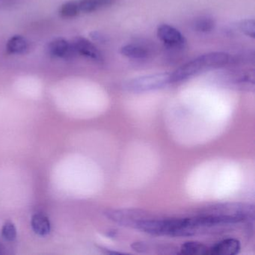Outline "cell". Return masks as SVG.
I'll return each mask as SVG.
<instances>
[{
  "label": "cell",
  "instance_id": "1",
  "mask_svg": "<svg viewBox=\"0 0 255 255\" xmlns=\"http://www.w3.org/2000/svg\"><path fill=\"white\" fill-rule=\"evenodd\" d=\"M230 59L229 54L223 52H213L201 55L170 74L171 83L186 81L205 71L223 68L229 63Z\"/></svg>",
  "mask_w": 255,
  "mask_h": 255
},
{
  "label": "cell",
  "instance_id": "2",
  "mask_svg": "<svg viewBox=\"0 0 255 255\" xmlns=\"http://www.w3.org/2000/svg\"><path fill=\"white\" fill-rule=\"evenodd\" d=\"M136 229L150 234L172 237H187L195 234L189 219H144L137 225Z\"/></svg>",
  "mask_w": 255,
  "mask_h": 255
},
{
  "label": "cell",
  "instance_id": "3",
  "mask_svg": "<svg viewBox=\"0 0 255 255\" xmlns=\"http://www.w3.org/2000/svg\"><path fill=\"white\" fill-rule=\"evenodd\" d=\"M201 215L218 216L225 219L228 224H234L253 219L255 217V207L251 204L228 203L207 208Z\"/></svg>",
  "mask_w": 255,
  "mask_h": 255
},
{
  "label": "cell",
  "instance_id": "4",
  "mask_svg": "<svg viewBox=\"0 0 255 255\" xmlns=\"http://www.w3.org/2000/svg\"><path fill=\"white\" fill-rule=\"evenodd\" d=\"M171 83L169 73H157L132 79L127 82L125 89L132 93H145L163 89Z\"/></svg>",
  "mask_w": 255,
  "mask_h": 255
},
{
  "label": "cell",
  "instance_id": "5",
  "mask_svg": "<svg viewBox=\"0 0 255 255\" xmlns=\"http://www.w3.org/2000/svg\"><path fill=\"white\" fill-rule=\"evenodd\" d=\"M222 80L227 86L241 90H249L255 86V71L234 69L222 72Z\"/></svg>",
  "mask_w": 255,
  "mask_h": 255
},
{
  "label": "cell",
  "instance_id": "6",
  "mask_svg": "<svg viewBox=\"0 0 255 255\" xmlns=\"http://www.w3.org/2000/svg\"><path fill=\"white\" fill-rule=\"evenodd\" d=\"M104 214L110 220L116 223L123 226L135 228H136L137 225L141 221L148 219L147 215L141 210H129V209L107 210Z\"/></svg>",
  "mask_w": 255,
  "mask_h": 255
},
{
  "label": "cell",
  "instance_id": "7",
  "mask_svg": "<svg viewBox=\"0 0 255 255\" xmlns=\"http://www.w3.org/2000/svg\"><path fill=\"white\" fill-rule=\"evenodd\" d=\"M71 44L76 54L84 56L98 63L104 61V56L99 49L89 40L83 37H76L71 41Z\"/></svg>",
  "mask_w": 255,
  "mask_h": 255
},
{
  "label": "cell",
  "instance_id": "8",
  "mask_svg": "<svg viewBox=\"0 0 255 255\" xmlns=\"http://www.w3.org/2000/svg\"><path fill=\"white\" fill-rule=\"evenodd\" d=\"M157 36L168 47L180 48L186 44V39L181 32L168 24H162L158 27Z\"/></svg>",
  "mask_w": 255,
  "mask_h": 255
},
{
  "label": "cell",
  "instance_id": "9",
  "mask_svg": "<svg viewBox=\"0 0 255 255\" xmlns=\"http://www.w3.org/2000/svg\"><path fill=\"white\" fill-rule=\"evenodd\" d=\"M47 50L50 56L53 57L71 59L77 55L71 42L62 38H55L50 41Z\"/></svg>",
  "mask_w": 255,
  "mask_h": 255
},
{
  "label": "cell",
  "instance_id": "10",
  "mask_svg": "<svg viewBox=\"0 0 255 255\" xmlns=\"http://www.w3.org/2000/svg\"><path fill=\"white\" fill-rule=\"evenodd\" d=\"M240 250V243L235 239H227L213 246L210 253L213 255H235Z\"/></svg>",
  "mask_w": 255,
  "mask_h": 255
},
{
  "label": "cell",
  "instance_id": "11",
  "mask_svg": "<svg viewBox=\"0 0 255 255\" xmlns=\"http://www.w3.org/2000/svg\"><path fill=\"white\" fill-rule=\"evenodd\" d=\"M121 53L129 59L141 60L150 56V51L147 47L138 44H129L124 46L121 49Z\"/></svg>",
  "mask_w": 255,
  "mask_h": 255
},
{
  "label": "cell",
  "instance_id": "12",
  "mask_svg": "<svg viewBox=\"0 0 255 255\" xmlns=\"http://www.w3.org/2000/svg\"><path fill=\"white\" fill-rule=\"evenodd\" d=\"M116 0H79L80 13H92L114 5Z\"/></svg>",
  "mask_w": 255,
  "mask_h": 255
},
{
  "label": "cell",
  "instance_id": "13",
  "mask_svg": "<svg viewBox=\"0 0 255 255\" xmlns=\"http://www.w3.org/2000/svg\"><path fill=\"white\" fill-rule=\"evenodd\" d=\"M6 49L11 54H23L29 50V42L21 35H14L8 40Z\"/></svg>",
  "mask_w": 255,
  "mask_h": 255
},
{
  "label": "cell",
  "instance_id": "14",
  "mask_svg": "<svg viewBox=\"0 0 255 255\" xmlns=\"http://www.w3.org/2000/svg\"><path fill=\"white\" fill-rule=\"evenodd\" d=\"M32 227L35 234L46 236L50 232V222L48 218L41 213L34 215L32 218Z\"/></svg>",
  "mask_w": 255,
  "mask_h": 255
},
{
  "label": "cell",
  "instance_id": "15",
  "mask_svg": "<svg viewBox=\"0 0 255 255\" xmlns=\"http://www.w3.org/2000/svg\"><path fill=\"white\" fill-rule=\"evenodd\" d=\"M181 254L188 255H204L209 253V249L202 243L198 242H187L180 248Z\"/></svg>",
  "mask_w": 255,
  "mask_h": 255
},
{
  "label": "cell",
  "instance_id": "16",
  "mask_svg": "<svg viewBox=\"0 0 255 255\" xmlns=\"http://www.w3.org/2000/svg\"><path fill=\"white\" fill-rule=\"evenodd\" d=\"M215 26H216L215 20L209 16H201L198 17L192 23L194 30L201 33L212 32L214 29Z\"/></svg>",
  "mask_w": 255,
  "mask_h": 255
},
{
  "label": "cell",
  "instance_id": "17",
  "mask_svg": "<svg viewBox=\"0 0 255 255\" xmlns=\"http://www.w3.org/2000/svg\"><path fill=\"white\" fill-rule=\"evenodd\" d=\"M80 13L78 1H75V0L65 2L59 9V14L63 18H73L78 15Z\"/></svg>",
  "mask_w": 255,
  "mask_h": 255
},
{
  "label": "cell",
  "instance_id": "18",
  "mask_svg": "<svg viewBox=\"0 0 255 255\" xmlns=\"http://www.w3.org/2000/svg\"><path fill=\"white\" fill-rule=\"evenodd\" d=\"M240 29L242 32L251 37L255 38V21L253 19H247V20H243L240 23Z\"/></svg>",
  "mask_w": 255,
  "mask_h": 255
},
{
  "label": "cell",
  "instance_id": "19",
  "mask_svg": "<svg viewBox=\"0 0 255 255\" xmlns=\"http://www.w3.org/2000/svg\"><path fill=\"white\" fill-rule=\"evenodd\" d=\"M2 234L5 240L13 241L15 240L17 237V230L14 224L11 222H5L2 227Z\"/></svg>",
  "mask_w": 255,
  "mask_h": 255
},
{
  "label": "cell",
  "instance_id": "20",
  "mask_svg": "<svg viewBox=\"0 0 255 255\" xmlns=\"http://www.w3.org/2000/svg\"><path fill=\"white\" fill-rule=\"evenodd\" d=\"M91 35H92V38H93L95 41H98V42H104V41H106L105 36H104L102 33H101V32H92Z\"/></svg>",
  "mask_w": 255,
  "mask_h": 255
}]
</instances>
